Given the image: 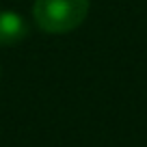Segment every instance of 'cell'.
I'll list each match as a JSON object with an SVG mask.
<instances>
[{
  "mask_svg": "<svg viewBox=\"0 0 147 147\" xmlns=\"http://www.w3.org/2000/svg\"><path fill=\"white\" fill-rule=\"evenodd\" d=\"M89 13V0H35L37 26L46 32H69L84 22Z\"/></svg>",
  "mask_w": 147,
  "mask_h": 147,
  "instance_id": "1",
  "label": "cell"
},
{
  "mask_svg": "<svg viewBox=\"0 0 147 147\" xmlns=\"http://www.w3.org/2000/svg\"><path fill=\"white\" fill-rule=\"evenodd\" d=\"M26 37V22L13 11H0V46H13Z\"/></svg>",
  "mask_w": 147,
  "mask_h": 147,
  "instance_id": "2",
  "label": "cell"
}]
</instances>
